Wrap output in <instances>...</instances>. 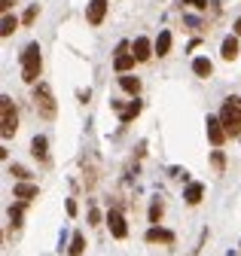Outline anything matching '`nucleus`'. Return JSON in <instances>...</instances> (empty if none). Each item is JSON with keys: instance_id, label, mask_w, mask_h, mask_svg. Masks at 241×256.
Returning a JSON list of instances; mask_svg holds the SVG:
<instances>
[{"instance_id": "obj_1", "label": "nucleus", "mask_w": 241, "mask_h": 256, "mask_svg": "<svg viewBox=\"0 0 241 256\" xmlns=\"http://www.w3.org/2000/svg\"><path fill=\"white\" fill-rule=\"evenodd\" d=\"M31 104H34V110H37V116H43L46 122H52L55 113H58V104H55V98H52L49 83H37V86H34V91H31Z\"/></svg>"}, {"instance_id": "obj_2", "label": "nucleus", "mask_w": 241, "mask_h": 256, "mask_svg": "<svg viewBox=\"0 0 241 256\" xmlns=\"http://www.w3.org/2000/svg\"><path fill=\"white\" fill-rule=\"evenodd\" d=\"M43 71V55H40V46L37 43H28L21 49V79L28 86H37V76Z\"/></svg>"}, {"instance_id": "obj_3", "label": "nucleus", "mask_w": 241, "mask_h": 256, "mask_svg": "<svg viewBox=\"0 0 241 256\" xmlns=\"http://www.w3.org/2000/svg\"><path fill=\"white\" fill-rule=\"evenodd\" d=\"M220 122H223V128H226L229 137H241V98H238V95H229V98L223 101Z\"/></svg>"}, {"instance_id": "obj_4", "label": "nucleus", "mask_w": 241, "mask_h": 256, "mask_svg": "<svg viewBox=\"0 0 241 256\" xmlns=\"http://www.w3.org/2000/svg\"><path fill=\"white\" fill-rule=\"evenodd\" d=\"M0 122H3V128H0V134H3V141H9L16 131H19V113L13 107V101H9L6 95L0 98Z\"/></svg>"}, {"instance_id": "obj_5", "label": "nucleus", "mask_w": 241, "mask_h": 256, "mask_svg": "<svg viewBox=\"0 0 241 256\" xmlns=\"http://www.w3.org/2000/svg\"><path fill=\"white\" fill-rule=\"evenodd\" d=\"M129 49H131L129 43H119V46H116V58H113V67H116V73H129L131 67L137 64V58H134Z\"/></svg>"}, {"instance_id": "obj_6", "label": "nucleus", "mask_w": 241, "mask_h": 256, "mask_svg": "<svg viewBox=\"0 0 241 256\" xmlns=\"http://www.w3.org/2000/svg\"><path fill=\"white\" fill-rule=\"evenodd\" d=\"M204 125H208V141H211L214 146H223L229 134H226L223 122H220V116H208V122H204Z\"/></svg>"}, {"instance_id": "obj_7", "label": "nucleus", "mask_w": 241, "mask_h": 256, "mask_svg": "<svg viewBox=\"0 0 241 256\" xmlns=\"http://www.w3.org/2000/svg\"><path fill=\"white\" fill-rule=\"evenodd\" d=\"M107 226H110V235L113 238H125V235H129V226H125V217L119 214V211H110L107 214Z\"/></svg>"}, {"instance_id": "obj_8", "label": "nucleus", "mask_w": 241, "mask_h": 256, "mask_svg": "<svg viewBox=\"0 0 241 256\" xmlns=\"http://www.w3.org/2000/svg\"><path fill=\"white\" fill-rule=\"evenodd\" d=\"M104 16H107V0H89V9H86L89 25H101Z\"/></svg>"}, {"instance_id": "obj_9", "label": "nucleus", "mask_w": 241, "mask_h": 256, "mask_svg": "<svg viewBox=\"0 0 241 256\" xmlns=\"http://www.w3.org/2000/svg\"><path fill=\"white\" fill-rule=\"evenodd\" d=\"M113 110L119 113V122H131V119H137V113L144 110V104L141 101H131L129 107H122V101H113Z\"/></svg>"}, {"instance_id": "obj_10", "label": "nucleus", "mask_w": 241, "mask_h": 256, "mask_svg": "<svg viewBox=\"0 0 241 256\" xmlns=\"http://www.w3.org/2000/svg\"><path fill=\"white\" fill-rule=\"evenodd\" d=\"M131 55L137 58V61H147L150 55H156V46L147 40V37H137V40L131 43Z\"/></svg>"}, {"instance_id": "obj_11", "label": "nucleus", "mask_w": 241, "mask_h": 256, "mask_svg": "<svg viewBox=\"0 0 241 256\" xmlns=\"http://www.w3.org/2000/svg\"><path fill=\"white\" fill-rule=\"evenodd\" d=\"M147 241L150 244H174V232H168V229H162V226H150L147 229Z\"/></svg>"}, {"instance_id": "obj_12", "label": "nucleus", "mask_w": 241, "mask_h": 256, "mask_svg": "<svg viewBox=\"0 0 241 256\" xmlns=\"http://www.w3.org/2000/svg\"><path fill=\"white\" fill-rule=\"evenodd\" d=\"M238 52H241V43H238V37H235V34H229V37L223 40V49H220L223 61H235V58H238Z\"/></svg>"}, {"instance_id": "obj_13", "label": "nucleus", "mask_w": 241, "mask_h": 256, "mask_svg": "<svg viewBox=\"0 0 241 256\" xmlns=\"http://www.w3.org/2000/svg\"><path fill=\"white\" fill-rule=\"evenodd\" d=\"M31 156H37L40 162H46V159H49V141H46L43 134H37V137L31 141Z\"/></svg>"}, {"instance_id": "obj_14", "label": "nucleus", "mask_w": 241, "mask_h": 256, "mask_svg": "<svg viewBox=\"0 0 241 256\" xmlns=\"http://www.w3.org/2000/svg\"><path fill=\"white\" fill-rule=\"evenodd\" d=\"M37 183H16V189H13V195L16 199H21V201H28V199H37Z\"/></svg>"}, {"instance_id": "obj_15", "label": "nucleus", "mask_w": 241, "mask_h": 256, "mask_svg": "<svg viewBox=\"0 0 241 256\" xmlns=\"http://www.w3.org/2000/svg\"><path fill=\"white\" fill-rule=\"evenodd\" d=\"M192 73H196V76H202V79H208V76L214 73L211 58H196V61H192Z\"/></svg>"}, {"instance_id": "obj_16", "label": "nucleus", "mask_w": 241, "mask_h": 256, "mask_svg": "<svg viewBox=\"0 0 241 256\" xmlns=\"http://www.w3.org/2000/svg\"><path fill=\"white\" fill-rule=\"evenodd\" d=\"M204 195V186L202 183H189L186 189H183V199H186V204H199Z\"/></svg>"}, {"instance_id": "obj_17", "label": "nucleus", "mask_w": 241, "mask_h": 256, "mask_svg": "<svg viewBox=\"0 0 241 256\" xmlns=\"http://www.w3.org/2000/svg\"><path fill=\"white\" fill-rule=\"evenodd\" d=\"M156 55L159 58H165L168 52H171V31H162V34H159V37H156Z\"/></svg>"}, {"instance_id": "obj_18", "label": "nucleus", "mask_w": 241, "mask_h": 256, "mask_svg": "<svg viewBox=\"0 0 241 256\" xmlns=\"http://www.w3.org/2000/svg\"><path fill=\"white\" fill-rule=\"evenodd\" d=\"M21 25V21L16 18V16H3V21H0V37H13V34H16V28Z\"/></svg>"}, {"instance_id": "obj_19", "label": "nucleus", "mask_w": 241, "mask_h": 256, "mask_svg": "<svg viewBox=\"0 0 241 256\" xmlns=\"http://www.w3.org/2000/svg\"><path fill=\"white\" fill-rule=\"evenodd\" d=\"M119 86L129 91V95H137V91H141V79L131 76V73H122V76H119Z\"/></svg>"}, {"instance_id": "obj_20", "label": "nucleus", "mask_w": 241, "mask_h": 256, "mask_svg": "<svg viewBox=\"0 0 241 256\" xmlns=\"http://www.w3.org/2000/svg\"><path fill=\"white\" fill-rule=\"evenodd\" d=\"M83 250H86V238L79 235V232H74L71 247H67V256H83Z\"/></svg>"}, {"instance_id": "obj_21", "label": "nucleus", "mask_w": 241, "mask_h": 256, "mask_svg": "<svg viewBox=\"0 0 241 256\" xmlns=\"http://www.w3.org/2000/svg\"><path fill=\"white\" fill-rule=\"evenodd\" d=\"M162 214H165L162 199H153V204H150V223H153V226H159V223H162Z\"/></svg>"}, {"instance_id": "obj_22", "label": "nucleus", "mask_w": 241, "mask_h": 256, "mask_svg": "<svg viewBox=\"0 0 241 256\" xmlns=\"http://www.w3.org/2000/svg\"><path fill=\"white\" fill-rule=\"evenodd\" d=\"M9 174H13V177H16L19 183H28V177H31V171H28L25 165H16V162L9 165Z\"/></svg>"}, {"instance_id": "obj_23", "label": "nucleus", "mask_w": 241, "mask_h": 256, "mask_svg": "<svg viewBox=\"0 0 241 256\" xmlns=\"http://www.w3.org/2000/svg\"><path fill=\"white\" fill-rule=\"evenodd\" d=\"M211 165H214V171H217V174H220V171L226 168V156L220 153V149H214V156H211Z\"/></svg>"}, {"instance_id": "obj_24", "label": "nucleus", "mask_w": 241, "mask_h": 256, "mask_svg": "<svg viewBox=\"0 0 241 256\" xmlns=\"http://www.w3.org/2000/svg\"><path fill=\"white\" fill-rule=\"evenodd\" d=\"M40 16V6H28V13L21 16V25H34V18Z\"/></svg>"}, {"instance_id": "obj_25", "label": "nucleus", "mask_w": 241, "mask_h": 256, "mask_svg": "<svg viewBox=\"0 0 241 256\" xmlns=\"http://www.w3.org/2000/svg\"><path fill=\"white\" fill-rule=\"evenodd\" d=\"M9 223H13V226H21V204H13V207H9Z\"/></svg>"}, {"instance_id": "obj_26", "label": "nucleus", "mask_w": 241, "mask_h": 256, "mask_svg": "<svg viewBox=\"0 0 241 256\" xmlns=\"http://www.w3.org/2000/svg\"><path fill=\"white\" fill-rule=\"evenodd\" d=\"M180 3H189V6H196V9H208V0H180Z\"/></svg>"}, {"instance_id": "obj_27", "label": "nucleus", "mask_w": 241, "mask_h": 256, "mask_svg": "<svg viewBox=\"0 0 241 256\" xmlns=\"http://www.w3.org/2000/svg\"><path fill=\"white\" fill-rule=\"evenodd\" d=\"M89 223L98 226V223H101V211H95V207H92V211H89Z\"/></svg>"}, {"instance_id": "obj_28", "label": "nucleus", "mask_w": 241, "mask_h": 256, "mask_svg": "<svg viewBox=\"0 0 241 256\" xmlns=\"http://www.w3.org/2000/svg\"><path fill=\"white\" fill-rule=\"evenodd\" d=\"M76 211H79V207H76V201H74V199H67V214H71V217H76Z\"/></svg>"}, {"instance_id": "obj_29", "label": "nucleus", "mask_w": 241, "mask_h": 256, "mask_svg": "<svg viewBox=\"0 0 241 256\" xmlns=\"http://www.w3.org/2000/svg\"><path fill=\"white\" fill-rule=\"evenodd\" d=\"M13 3H16V0H3V3H0V9H3V16L9 13V6H13Z\"/></svg>"}, {"instance_id": "obj_30", "label": "nucleus", "mask_w": 241, "mask_h": 256, "mask_svg": "<svg viewBox=\"0 0 241 256\" xmlns=\"http://www.w3.org/2000/svg\"><path fill=\"white\" fill-rule=\"evenodd\" d=\"M232 34H235V37H238V34H241V21H235V28H232Z\"/></svg>"}]
</instances>
